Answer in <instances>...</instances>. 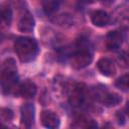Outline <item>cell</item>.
Masks as SVG:
<instances>
[{
  "mask_svg": "<svg viewBox=\"0 0 129 129\" xmlns=\"http://www.w3.org/2000/svg\"><path fill=\"white\" fill-rule=\"evenodd\" d=\"M18 75L15 60L7 58L3 61L1 68V88L3 94H10L16 92L18 87Z\"/></svg>",
  "mask_w": 129,
  "mask_h": 129,
  "instance_id": "2",
  "label": "cell"
},
{
  "mask_svg": "<svg viewBox=\"0 0 129 129\" xmlns=\"http://www.w3.org/2000/svg\"><path fill=\"white\" fill-rule=\"evenodd\" d=\"M103 3H105V4H111V3H113L115 0H101Z\"/></svg>",
  "mask_w": 129,
  "mask_h": 129,
  "instance_id": "20",
  "label": "cell"
},
{
  "mask_svg": "<svg viewBox=\"0 0 129 129\" xmlns=\"http://www.w3.org/2000/svg\"><path fill=\"white\" fill-rule=\"evenodd\" d=\"M124 40V35L121 31L113 30L106 35V46L109 50H117L120 48Z\"/></svg>",
  "mask_w": 129,
  "mask_h": 129,
  "instance_id": "6",
  "label": "cell"
},
{
  "mask_svg": "<svg viewBox=\"0 0 129 129\" xmlns=\"http://www.w3.org/2000/svg\"><path fill=\"white\" fill-rule=\"evenodd\" d=\"M118 88L121 89H129V75H124L120 77L115 84Z\"/></svg>",
  "mask_w": 129,
  "mask_h": 129,
  "instance_id": "14",
  "label": "cell"
},
{
  "mask_svg": "<svg viewBox=\"0 0 129 129\" xmlns=\"http://www.w3.org/2000/svg\"><path fill=\"white\" fill-rule=\"evenodd\" d=\"M125 112H126L127 116L129 117V101L127 102V105H126V108H125Z\"/></svg>",
  "mask_w": 129,
  "mask_h": 129,
  "instance_id": "19",
  "label": "cell"
},
{
  "mask_svg": "<svg viewBox=\"0 0 129 129\" xmlns=\"http://www.w3.org/2000/svg\"><path fill=\"white\" fill-rule=\"evenodd\" d=\"M97 68L100 71V73L105 77H113L117 72L115 63L110 58L107 57L100 58L97 61Z\"/></svg>",
  "mask_w": 129,
  "mask_h": 129,
  "instance_id": "8",
  "label": "cell"
},
{
  "mask_svg": "<svg viewBox=\"0 0 129 129\" xmlns=\"http://www.w3.org/2000/svg\"><path fill=\"white\" fill-rule=\"evenodd\" d=\"M117 116H118V123L123 125L124 124V117H123V114H121L120 112H117Z\"/></svg>",
  "mask_w": 129,
  "mask_h": 129,
  "instance_id": "18",
  "label": "cell"
},
{
  "mask_svg": "<svg viewBox=\"0 0 129 129\" xmlns=\"http://www.w3.org/2000/svg\"><path fill=\"white\" fill-rule=\"evenodd\" d=\"M60 5V0H42V10L45 14L49 15L54 13Z\"/></svg>",
  "mask_w": 129,
  "mask_h": 129,
  "instance_id": "12",
  "label": "cell"
},
{
  "mask_svg": "<svg viewBox=\"0 0 129 129\" xmlns=\"http://www.w3.org/2000/svg\"><path fill=\"white\" fill-rule=\"evenodd\" d=\"M55 22L60 24V25H64V24L72 25L73 24V19H72V17L70 15L61 14V15L57 16V18H55Z\"/></svg>",
  "mask_w": 129,
  "mask_h": 129,
  "instance_id": "15",
  "label": "cell"
},
{
  "mask_svg": "<svg viewBox=\"0 0 129 129\" xmlns=\"http://www.w3.org/2000/svg\"><path fill=\"white\" fill-rule=\"evenodd\" d=\"M36 91H37L36 85L32 81L26 80L23 83L18 85L16 92H15V95L21 96L23 98H32L35 96Z\"/></svg>",
  "mask_w": 129,
  "mask_h": 129,
  "instance_id": "7",
  "label": "cell"
},
{
  "mask_svg": "<svg viewBox=\"0 0 129 129\" xmlns=\"http://www.w3.org/2000/svg\"><path fill=\"white\" fill-rule=\"evenodd\" d=\"M120 55H121V57L123 58V60L126 62V64L129 66V53H127V52H122V53H120Z\"/></svg>",
  "mask_w": 129,
  "mask_h": 129,
  "instance_id": "17",
  "label": "cell"
},
{
  "mask_svg": "<svg viewBox=\"0 0 129 129\" xmlns=\"http://www.w3.org/2000/svg\"><path fill=\"white\" fill-rule=\"evenodd\" d=\"M34 117H35L34 105L31 103L23 104L20 108V121H21V123L25 127L30 128L34 123Z\"/></svg>",
  "mask_w": 129,
  "mask_h": 129,
  "instance_id": "4",
  "label": "cell"
},
{
  "mask_svg": "<svg viewBox=\"0 0 129 129\" xmlns=\"http://www.w3.org/2000/svg\"><path fill=\"white\" fill-rule=\"evenodd\" d=\"M92 23L97 27H105L111 21V16L104 10H96L91 14Z\"/></svg>",
  "mask_w": 129,
  "mask_h": 129,
  "instance_id": "9",
  "label": "cell"
},
{
  "mask_svg": "<svg viewBox=\"0 0 129 129\" xmlns=\"http://www.w3.org/2000/svg\"><path fill=\"white\" fill-rule=\"evenodd\" d=\"M82 2H85V3H92V2H94L95 0H81Z\"/></svg>",
  "mask_w": 129,
  "mask_h": 129,
  "instance_id": "21",
  "label": "cell"
},
{
  "mask_svg": "<svg viewBox=\"0 0 129 129\" xmlns=\"http://www.w3.org/2000/svg\"><path fill=\"white\" fill-rule=\"evenodd\" d=\"M1 16H2V20L7 24L10 25L11 21H12V10L9 6L3 7L1 10Z\"/></svg>",
  "mask_w": 129,
  "mask_h": 129,
  "instance_id": "13",
  "label": "cell"
},
{
  "mask_svg": "<svg viewBox=\"0 0 129 129\" xmlns=\"http://www.w3.org/2000/svg\"><path fill=\"white\" fill-rule=\"evenodd\" d=\"M14 49L22 62H29L37 55L38 44L34 38L28 36H19L15 39Z\"/></svg>",
  "mask_w": 129,
  "mask_h": 129,
  "instance_id": "3",
  "label": "cell"
},
{
  "mask_svg": "<svg viewBox=\"0 0 129 129\" xmlns=\"http://www.w3.org/2000/svg\"><path fill=\"white\" fill-rule=\"evenodd\" d=\"M40 121H41V124L48 129H55L60 124L59 117L50 110H44L41 112Z\"/></svg>",
  "mask_w": 129,
  "mask_h": 129,
  "instance_id": "5",
  "label": "cell"
},
{
  "mask_svg": "<svg viewBox=\"0 0 129 129\" xmlns=\"http://www.w3.org/2000/svg\"><path fill=\"white\" fill-rule=\"evenodd\" d=\"M1 118L4 121H10L13 119V112L11 109L8 108H2L1 109Z\"/></svg>",
  "mask_w": 129,
  "mask_h": 129,
  "instance_id": "16",
  "label": "cell"
},
{
  "mask_svg": "<svg viewBox=\"0 0 129 129\" xmlns=\"http://www.w3.org/2000/svg\"><path fill=\"white\" fill-rule=\"evenodd\" d=\"M93 44L85 36L77 39L73 46V51L69 56L70 63L75 70H82L88 67L93 60Z\"/></svg>",
  "mask_w": 129,
  "mask_h": 129,
  "instance_id": "1",
  "label": "cell"
},
{
  "mask_svg": "<svg viewBox=\"0 0 129 129\" xmlns=\"http://www.w3.org/2000/svg\"><path fill=\"white\" fill-rule=\"evenodd\" d=\"M34 26H35V20H34L33 16L30 13L24 14L20 18V20L18 22V29H19V31L24 32V33L31 32L34 29Z\"/></svg>",
  "mask_w": 129,
  "mask_h": 129,
  "instance_id": "10",
  "label": "cell"
},
{
  "mask_svg": "<svg viewBox=\"0 0 129 129\" xmlns=\"http://www.w3.org/2000/svg\"><path fill=\"white\" fill-rule=\"evenodd\" d=\"M122 101V98L119 94L113 93V92H108L106 91L103 97L100 100V103H102L106 107H114L118 104H120Z\"/></svg>",
  "mask_w": 129,
  "mask_h": 129,
  "instance_id": "11",
  "label": "cell"
}]
</instances>
